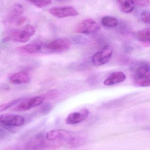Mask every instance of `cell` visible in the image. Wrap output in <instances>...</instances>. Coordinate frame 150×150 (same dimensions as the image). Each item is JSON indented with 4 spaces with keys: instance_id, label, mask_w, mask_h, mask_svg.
<instances>
[{
    "instance_id": "6da1fadb",
    "label": "cell",
    "mask_w": 150,
    "mask_h": 150,
    "mask_svg": "<svg viewBox=\"0 0 150 150\" xmlns=\"http://www.w3.org/2000/svg\"><path fill=\"white\" fill-rule=\"evenodd\" d=\"M46 138L50 141L58 142L61 145H66L70 148L81 145L86 140L83 134L61 129L48 132L46 134Z\"/></svg>"
},
{
    "instance_id": "7a4b0ae2",
    "label": "cell",
    "mask_w": 150,
    "mask_h": 150,
    "mask_svg": "<svg viewBox=\"0 0 150 150\" xmlns=\"http://www.w3.org/2000/svg\"><path fill=\"white\" fill-rule=\"evenodd\" d=\"M150 65L146 61H135L131 66L135 86L146 87L150 86Z\"/></svg>"
},
{
    "instance_id": "3957f363",
    "label": "cell",
    "mask_w": 150,
    "mask_h": 150,
    "mask_svg": "<svg viewBox=\"0 0 150 150\" xmlns=\"http://www.w3.org/2000/svg\"><path fill=\"white\" fill-rule=\"evenodd\" d=\"M61 145L58 142L48 140L40 133L27 143L25 150H57Z\"/></svg>"
},
{
    "instance_id": "277c9868",
    "label": "cell",
    "mask_w": 150,
    "mask_h": 150,
    "mask_svg": "<svg viewBox=\"0 0 150 150\" xmlns=\"http://www.w3.org/2000/svg\"><path fill=\"white\" fill-rule=\"evenodd\" d=\"M35 29L32 25H27L21 29L16 30L11 32L8 36L4 39V42L13 41L18 42H28L35 33Z\"/></svg>"
},
{
    "instance_id": "5b68a950",
    "label": "cell",
    "mask_w": 150,
    "mask_h": 150,
    "mask_svg": "<svg viewBox=\"0 0 150 150\" xmlns=\"http://www.w3.org/2000/svg\"><path fill=\"white\" fill-rule=\"evenodd\" d=\"M113 47L106 45L100 50L94 54L92 57L93 64L96 66L103 65L109 62L113 53Z\"/></svg>"
},
{
    "instance_id": "8992f818",
    "label": "cell",
    "mask_w": 150,
    "mask_h": 150,
    "mask_svg": "<svg viewBox=\"0 0 150 150\" xmlns=\"http://www.w3.org/2000/svg\"><path fill=\"white\" fill-rule=\"evenodd\" d=\"M100 28L99 24L92 19H85L79 23L75 31L80 34L90 35L97 32Z\"/></svg>"
},
{
    "instance_id": "52a82bcc",
    "label": "cell",
    "mask_w": 150,
    "mask_h": 150,
    "mask_svg": "<svg viewBox=\"0 0 150 150\" xmlns=\"http://www.w3.org/2000/svg\"><path fill=\"white\" fill-rule=\"evenodd\" d=\"M0 122L4 126L20 127L24 124L25 119L22 116L14 114H3L0 115Z\"/></svg>"
},
{
    "instance_id": "ba28073f",
    "label": "cell",
    "mask_w": 150,
    "mask_h": 150,
    "mask_svg": "<svg viewBox=\"0 0 150 150\" xmlns=\"http://www.w3.org/2000/svg\"><path fill=\"white\" fill-rule=\"evenodd\" d=\"M45 100L44 96H36L22 101L16 106L13 110L17 111H25L34 107L42 104Z\"/></svg>"
},
{
    "instance_id": "9c48e42d",
    "label": "cell",
    "mask_w": 150,
    "mask_h": 150,
    "mask_svg": "<svg viewBox=\"0 0 150 150\" xmlns=\"http://www.w3.org/2000/svg\"><path fill=\"white\" fill-rule=\"evenodd\" d=\"M49 12L52 15L57 18H67L77 16L78 11L72 6L54 7L49 9Z\"/></svg>"
},
{
    "instance_id": "30bf717a",
    "label": "cell",
    "mask_w": 150,
    "mask_h": 150,
    "mask_svg": "<svg viewBox=\"0 0 150 150\" xmlns=\"http://www.w3.org/2000/svg\"><path fill=\"white\" fill-rule=\"evenodd\" d=\"M71 46V42L65 38H59L51 42L47 45L50 50L55 52H61L68 50Z\"/></svg>"
},
{
    "instance_id": "8fae6325",
    "label": "cell",
    "mask_w": 150,
    "mask_h": 150,
    "mask_svg": "<svg viewBox=\"0 0 150 150\" xmlns=\"http://www.w3.org/2000/svg\"><path fill=\"white\" fill-rule=\"evenodd\" d=\"M88 115L89 111L87 109H83L78 112L71 113L67 117L66 122L70 125L79 123L86 119Z\"/></svg>"
},
{
    "instance_id": "7c38bea8",
    "label": "cell",
    "mask_w": 150,
    "mask_h": 150,
    "mask_svg": "<svg viewBox=\"0 0 150 150\" xmlns=\"http://www.w3.org/2000/svg\"><path fill=\"white\" fill-rule=\"evenodd\" d=\"M126 77V75L122 72H114L104 81L103 84L105 86H110L121 83L125 81Z\"/></svg>"
},
{
    "instance_id": "4fadbf2b",
    "label": "cell",
    "mask_w": 150,
    "mask_h": 150,
    "mask_svg": "<svg viewBox=\"0 0 150 150\" xmlns=\"http://www.w3.org/2000/svg\"><path fill=\"white\" fill-rule=\"evenodd\" d=\"M10 81L15 84H25L30 81V77L27 73L20 71L16 73L10 77Z\"/></svg>"
},
{
    "instance_id": "5bb4252c",
    "label": "cell",
    "mask_w": 150,
    "mask_h": 150,
    "mask_svg": "<svg viewBox=\"0 0 150 150\" xmlns=\"http://www.w3.org/2000/svg\"><path fill=\"white\" fill-rule=\"evenodd\" d=\"M18 50L24 53L29 54H36L42 50V47L40 45L33 43L26 45L18 48Z\"/></svg>"
},
{
    "instance_id": "9a60e30c",
    "label": "cell",
    "mask_w": 150,
    "mask_h": 150,
    "mask_svg": "<svg viewBox=\"0 0 150 150\" xmlns=\"http://www.w3.org/2000/svg\"><path fill=\"white\" fill-rule=\"evenodd\" d=\"M117 2L119 4L121 10L124 13H129L134 10L135 4L131 1H117Z\"/></svg>"
},
{
    "instance_id": "2e32d148",
    "label": "cell",
    "mask_w": 150,
    "mask_h": 150,
    "mask_svg": "<svg viewBox=\"0 0 150 150\" xmlns=\"http://www.w3.org/2000/svg\"><path fill=\"white\" fill-rule=\"evenodd\" d=\"M24 11L23 7L20 4L15 5L8 15V20L12 21L23 14Z\"/></svg>"
},
{
    "instance_id": "e0dca14e",
    "label": "cell",
    "mask_w": 150,
    "mask_h": 150,
    "mask_svg": "<svg viewBox=\"0 0 150 150\" xmlns=\"http://www.w3.org/2000/svg\"><path fill=\"white\" fill-rule=\"evenodd\" d=\"M102 24L108 28H114L118 25V21L116 18L110 16H104L101 21Z\"/></svg>"
},
{
    "instance_id": "ac0fdd59",
    "label": "cell",
    "mask_w": 150,
    "mask_h": 150,
    "mask_svg": "<svg viewBox=\"0 0 150 150\" xmlns=\"http://www.w3.org/2000/svg\"><path fill=\"white\" fill-rule=\"evenodd\" d=\"M150 29L145 28L139 30L137 34L138 39L143 42L150 43Z\"/></svg>"
},
{
    "instance_id": "d6986e66",
    "label": "cell",
    "mask_w": 150,
    "mask_h": 150,
    "mask_svg": "<svg viewBox=\"0 0 150 150\" xmlns=\"http://www.w3.org/2000/svg\"><path fill=\"white\" fill-rule=\"evenodd\" d=\"M22 100V99H21V98L16 99V100H13L7 103L0 105V112H2V111H4V110H6L8 109L13 107L14 105H15L18 103L20 102Z\"/></svg>"
},
{
    "instance_id": "ffe728a7",
    "label": "cell",
    "mask_w": 150,
    "mask_h": 150,
    "mask_svg": "<svg viewBox=\"0 0 150 150\" xmlns=\"http://www.w3.org/2000/svg\"><path fill=\"white\" fill-rule=\"evenodd\" d=\"M33 5L39 8H43L52 3L51 1H30Z\"/></svg>"
},
{
    "instance_id": "44dd1931",
    "label": "cell",
    "mask_w": 150,
    "mask_h": 150,
    "mask_svg": "<svg viewBox=\"0 0 150 150\" xmlns=\"http://www.w3.org/2000/svg\"><path fill=\"white\" fill-rule=\"evenodd\" d=\"M52 109V105L50 103H45L40 108V112L43 115H47Z\"/></svg>"
},
{
    "instance_id": "7402d4cb",
    "label": "cell",
    "mask_w": 150,
    "mask_h": 150,
    "mask_svg": "<svg viewBox=\"0 0 150 150\" xmlns=\"http://www.w3.org/2000/svg\"><path fill=\"white\" fill-rule=\"evenodd\" d=\"M140 18L145 23H150V11L149 10H145L142 11L140 14Z\"/></svg>"
},
{
    "instance_id": "603a6c76",
    "label": "cell",
    "mask_w": 150,
    "mask_h": 150,
    "mask_svg": "<svg viewBox=\"0 0 150 150\" xmlns=\"http://www.w3.org/2000/svg\"><path fill=\"white\" fill-rule=\"evenodd\" d=\"M58 95V93L57 91L55 89H52L48 91L45 96H44V97L45 98V99H53L56 98Z\"/></svg>"
},
{
    "instance_id": "cb8c5ba5",
    "label": "cell",
    "mask_w": 150,
    "mask_h": 150,
    "mask_svg": "<svg viewBox=\"0 0 150 150\" xmlns=\"http://www.w3.org/2000/svg\"><path fill=\"white\" fill-rule=\"evenodd\" d=\"M133 2L134 4L142 7L148 6L150 5V2L149 1H137Z\"/></svg>"
},
{
    "instance_id": "d4e9b609",
    "label": "cell",
    "mask_w": 150,
    "mask_h": 150,
    "mask_svg": "<svg viewBox=\"0 0 150 150\" xmlns=\"http://www.w3.org/2000/svg\"><path fill=\"white\" fill-rule=\"evenodd\" d=\"M27 17L25 16H21L17 19L16 22V25L17 26H21L25 23V22L27 21Z\"/></svg>"
},
{
    "instance_id": "484cf974",
    "label": "cell",
    "mask_w": 150,
    "mask_h": 150,
    "mask_svg": "<svg viewBox=\"0 0 150 150\" xmlns=\"http://www.w3.org/2000/svg\"><path fill=\"white\" fill-rule=\"evenodd\" d=\"M7 135V132L1 128H0V138L5 137Z\"/></svg>"
}]
</instances>
